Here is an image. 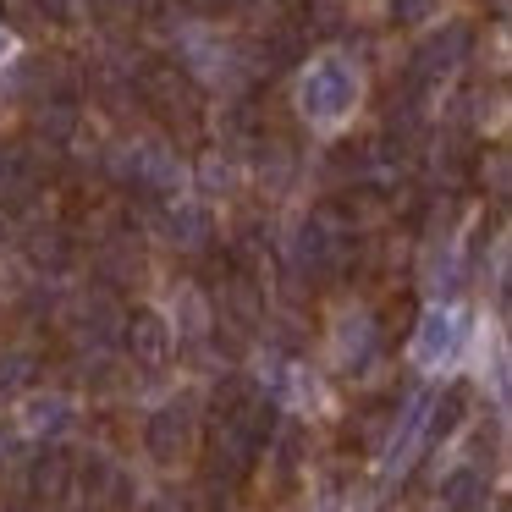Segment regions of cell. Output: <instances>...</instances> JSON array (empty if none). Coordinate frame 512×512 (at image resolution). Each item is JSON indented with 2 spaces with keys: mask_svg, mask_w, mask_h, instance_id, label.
I'll use <instances>...</instances> for the list:
<instances>
[{
  "mask_svg": "<svg viewBox=\"0 0 512 512\" xmlns=\"http://www.w3.org/2000/svg\"><path fill=\"white\" fill-rule=\"evenodd\" d=\"M39 380V353L34 347H0V391H23Z\"/></svg>",
  "mask_w": 512,
  "mask_h": 512,
  "instance_id": "obj_13",
  "label": "cell"
},
{
  "mask_svg": "<svg viewBox=\"0 0 512 512\" xmlns=\"http://www.w3.org/2000/svg\"><path fill=\"white\" fill-rule=\"evenodd\" d=\"M72 463L61 452H39L34 457V468H28V490H34V501H45V507H56V501H67V490H72Z\"/></svg>",
  "mask_w": 512,
  "mask_h": 512,
  "instance_id": "obj_10",
  "label": "cell"
},
{
  "mask_svg": "<svg viewBox=\"0 0 512 512\" xmlns=\"http://www.w3.org/2000/svg\"><path fill=\"white\" fill-rule=\"evenodd\" d=\"M138 94H144V105L160 116V122L171 127H199V89H193V78L182 67H149L144 78H138Z\"/></svg>",
  "mask_w": 512,
  "mask_h": 512,
  "instance_id": "obj_2",
  "label": "cell"
},
{
  "mask_svg": "<svg viewBox=\"0 0 512 512\" xmlns=\"http://www.w3.org/2000/svg\"><path fill=\"white\" fill-rule=\"evenodd\" d=\"M122 336H127V353H133V364H144V369H166L171 347H177L166 314H155V309H133V314L122 320Z\"/></svg>",
  "mask_w": 512,
  "mask_h": 512,
  "instance_id": "obj_6",
  "label": "cell"
},
{
  "mask_svg": "<svg viewBox=\"0 0 512 512\" xmlns=\"http://www.w3.org/2000/svg\"><path fill=\"white\" fill-rule=\"evenodd\" d=\"M375 353H380L375 320H369L364 309H358V314H342V325H336V358H342L347 375H364V369L375 364Z\"/></svg>",
  "mask_w": 512,
  "mask_h": 512,
  "instance_id": "obj_8",
  "label": "cell"
},
{
  "mask_svg": "<svg viewBox=\"0 0 512 512\" xmlns=\"http://www.w3.org/2000/svg\"><path fill=\"white\" fill-rule=\"evenodd\" d=\"M485 496H490V485H485L479 468H452V474L441 479V507L446 512H485Z\"/></svg>",
  "mask_w": 512,
  "mask_h": 512,
  "instance_id": "obj_11",
  "label": "cell"
},
{
  "mask_svg": "<svg viewBox=\"0 0 512 512\" xmlns=\"http://www.w3.org/2000/svg\"><path fill=\"white\" fill-rule=\"evenodd\" d=\"M166 232H171V243H177V248H210V215L182 204V210L166 215Z\"/></svg>",
  "mask_w": 512,
  "mask_h": 512,
  "instance_id": "obj_14",
  "label": "cell"
},
{
  "mask_svg": "<svg viewBox=\"0 0 512 512\" xmlns=\"http://www.w3.org/2000/svg\"><path fill=\"white\" fill-rule=\"evenodd\" d=\"M193 435H199V430H193V402H166V408L144 424L149 457H155V463H166V468H177L182 457L193 452Z\"/></svg>",
  "mask_w": 512,
  "mask_h": 512,
  "instance_id": "obj_4",
  "label": "cell"
},
{
  "mask_svg": "<svg viewBox=\"0 0 512 512\" xmlns=\"http://www.w3.org/2000/svg\"><path fill=\"white\" fill-rule=\"evenodd\" d=\"M72 397H61V391H50V397H28V408H23V424H28V435H61L72 424Z\"/></svg>",
  "mask_w": 512,
  "mask_h": 512,
  "instance_id": "obj_12",
  "label": "cell"
},
{
  "mask_svg": "<svg viewBox=\"0 0 512 512\" xmlns=\"http://www.w3.org/2000/svg\"><path fill=\"white\" fill-rule=\"evenodd\" d=\"M468 50H474V34H468V23H446L441 34H430L419 50H413V67H408V83L413 89H435V83H446L457 67L468 61Z\"/></svg>",
  "mask_w": 512,
  "mask_h": 512,
  "instance_id": "obj_3",
  "label": "cell"
},
{
  "mask_svg": "<svg viewBox=\"0 0 512 512\" xmlns=\"http://www.w3.org/2000/svg\"><path fill=\"white\" fill-rule=\"evenodd\" d=\"M468 402H474V391H468L463 380H452V386H446L441 397L424 408V435H430V441H446V435H457V424L468 419Z\"/></svg>",
  "mask_w": 512,
  "mask_h": 512,
  "instance_id": "obj_9",
  "label": "cell"
},
{
  "mask_svg": "<svg viewBox=\"0 0 512 512\" xmlns=\"http://www.w3.org/2000/svg\"><path fill=\"white\" fill-rule=\"evenodd\" d=\"M457 353V314L452 309H430L413 331V364L419 369H441V358Z\"/></svg>",
  "mask_w": 512,
  "mask_h": 512,
  "instance_id": "obj_7",
  "label": "cell"
},
{
  "mask_svg": "<svg viewBox=\"0 0 512 512\" xmlns=\"http://www.w3.org/2000/svg\"><path fill=\"white\" fill-rule=\"evenodd\" d=\"M6 237H12V215L0 210V243H6Z\"/></svg>",
  "mask_w": 512,
  "mask_h": 512,
  "instance_id": "obj_17",
  "label": "cell"
},
{
  "mask_svg": "<svg viewBox=\"0 0 512 512\" xmlns=\"http://www.w3.org/2000/svg\"><path fill=\"white\" fill-rule=\"evenodd\" d=\"M122 177L133 182L138 193H155V199H166V193L182 188V166H177V155H171L166 144H133L127 149Z\"/></svg>",
  "mask_w": 512,
  "mask_h": 512,
  "instance_id": "obj_5",
  "label": "cell"
},
{
  "mask_svg": "<svg viewBox=\"0 0 512 512\" xmlns=\"http://www.w3.org/2000/svg\"><path fill=\"white\" fill-rule=\"evenodd\" d=\"M6 56H12V28L0 23V61H6Z\"/></svg>",
  "mask_w": 512,
  "mask_h": 512,
  "instance_id": "obj_16",
  "label": "cell"
},
{
  "mask_svg": "<svg viewBox=\"0 0 512 512\" xmlns=\"http://www.w3.org/2000/svg\"><path fill=\"white\" fill-rule=\"evenodd\" d=\"M358 100V67L342 56H320L298 83V105L309 122H342Z\"/></svg>",
  "mask_w": 512,
  "mask_h": 512,
  "instance_id": "obj_1",
  "label": "cell"
},
{
  "mask_svg": "<svg viewBox=\"0 0 512 512\" xmlns=\"http://www.w3.org/2000/svg\"><path fill=\"white\" fill-rule=\"evenodd\" d=\"M435 0H391V17L397 23H419V17H430Z\"/></svg>",
  "mask_w": 512,
  "mask_h": 512,
  "instance_id": "obj_15",
  "label": "cell"
}]
</instances>
